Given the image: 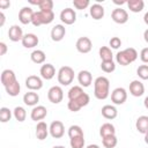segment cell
<instances>
[{"label": "cell", "mask_w": 148, "mask_h": 148, "mask_svg": "<svg viewBox=\"0 0 148 148\" xmlns=\"http://www.w3.org/2000/svg\"><path fill=\"white\" fill-rule=\"evenodd\" d=\"M110 94V81L105 76H98L94 81V95L97 99H105Z\"/></svg>", "instance_id": "cell-1"}, {"label": "cell", "mask_w": 148, "mask_h": 148, "mask_svg": "<svg viewBox=\"0 0 148 148\" xmlns=\"http://www.w3.org/2000/svg\"><path fill=\"white\" fill-rule=\"evenodd\" d=\"M136 59H138V52L133 47H127L123 51H119L116 54V61L120 66H127L134 62Z\"/></svg>", "instance_id": "cell-2"}, {"label": "cell", "mask_w": 148, "mask_h": 148, "mask_svg": "<svg viewBox=\"0 0 148 148\" xmlns=\"http://www.w3.org/2000/svg\"><path fill=\"white\" fill-rule=\"evenodd\" d=\"M53 20H54L53 10H51V12L38 10V12L34 13V17H32L31 23L35 27H39V25H43V24H50Z\"/></svg>", "instance_id": "cell-3"}, {"label": "cell", "mask_w": 148, "mask_h": 148, "mask_svg": "<svg viewBox=\"0 0 148 148\" xmlns=\"http://www.w3.org/2000/svg\"><path fill=\"white\" fill-rule=\"evenodd\" d=\"M57 77L61 86H69L74 80V69L69 66H62L59 68Z\"/></svg>", "instance_id": "cell-4"}, {"label": "cell", "mask_w": 148, "mask_h": 148, "mask_svg": "<svg viewBox=\"0 0 148 148\" xmlns=\"http://www.w3.org/2000/svg\"><path fill=\"white\" fill-rule=\"evenodd\" d=\"M90 102V97L87 92H83L80 97H77L76 99H69L68 103H67V108L69 111L72 112H77L80 111L83 106L88 105Z\"/></svg>", "instance_id": "cell-5"}, {"label": "cell", "mask_w": 148, "mask_h": 148, "mask_svg": "<svg viewBox=\"0 0 148 148\" xmlns=\"http://www.w3.org/2000/svg\"><path fill=\"white\" fill-rule=\"evenodd\" d=\"M127 99V91L123 87H118L111 92V102L116 105H121Z\"/></svg>", "instance_id": "cell-6"}, {"label": "cell", "mask_w": 148, "mask_h": 148, "mask_svg": "<svg viewBox=\"0 0 148 148\" xmlns=\"http://www.w3.org/2000/svg\"><path fill=\"white\" fill-rule=\"evenodd\" d=\"M47 98L53 104H59L64 98V90L59 86H53L47 91Z\"/></svg>", "instance_id": "cell-7"}, {"label": "cell", "mask_w": 148, "mask_h": 148, "mask_svg": "<svg viewBox=\"0 0 148 148\" xmlns=\"http://www.w3.org/2000/svg\"><path fill=\"white\" fill-rule=\"evenodd\" d=\"M49 131H50V135L54 139H60L64 136L65 134V126L62 124V121L60 120H54L51 123V125L49 126Z\"/></svg>", "instance_id": "cell-8"}, {"label": "cell", "mask_w": 148, "mask_h": 148, "mask_svg": "<svg viewBox=\"0 0 148 148\" xmlns=\"http://www.w3.org/2000/svg\"><path fill=\"white\" fill-rule=\"evenodd\" d=\"M111 18H112L113 22H116L118 24H124L128 21V13H127L126 9H124L121 7H117L112 10Z\"/></svg>", "instance_id": "cell-9"}, {"label": "cell", "mask_w": 148, "mask_h": 148, "mask_svg": "<svg viewBox=\"0 0 148 148\" xmlns=\"http://www.w3.org/2000/svg\"><path fill=\"white\" fill-rule=\"evenodd\" d=\"M25 87L30 91H36L43 88V80L37 75H29L25 79Z\"/></svg>", "instance_id": "cell-10"}, {"label": "cell", "mask_w": 148, "mask_h": 148, "mask_svg": "<svg viewBox=\"0 0 148 148\" xmlns=\"http://www.w3.org/2000/svg\"><path fill=\"white\" fill-rule=\"evenodd\" d=\"M60 20H61L62 23H65L67 25H71V24L75 23V21H76V13H75V10L69 8V7L62 9L60 12Z\"/></svg>", "instance_id": "cell-11"}, {"label": "cell", "mask_w": 148, "mask_h": 148, "mask_svg": "<svg viewBox=\"0 0 148 148\" xmlns=\"http://www.w3.org/2000/svg\"><path fill=\"white\" fill-rule=\"evenodd\" d=\"M75 47L76 50L80 52V53H89L91 51V47H92V43L90 40L89 37H80L77 40H76V44H75Z\"/></svg>", "instance_id": "cell-12"}, {"label": "cell", "mask_w": 148, "mask_h": 148, "mask_svg": "<svg viewBox=\"0 0 148 148\" xmlns=\"http://www.w3.org/2000/svg\"><path fill=\"white\" fill-rule=\"evenodd\" d=\"M47 116V110L44 105H36L30 112V118L34 121H42Z\"/></svg>", "instance_id": "cell-13"}, {"label": "cell", "mask_w": 148, "mask_h": 148, "mask_svg": "<svg viewBox=\"0 0 148 148\" xmlns=\"http://www.w3.org/2000/svg\"><path fill=\"white\" fill-rule=\"evenodd\" d=\"M34 10L31 7H22L18 12V21L22 24H29L34 17Z\"/></svg>", "instance_id": "cell-14"}, {"label": "cell", "mask_w": 148, "mask_h": 148, "mask_svg": "<svg viewBox=\"0 0 148 148\" xmlns=\"http://www.w3.org/2000/svg\"><path fill=\"white\" fill-rule=\"evenodd\" d=\"M0 81L2 83V86L6 88L10 84H13L14 82H16V75L14 73V71L12 69H3L1 72V75H0Z\"/></svg>", "instance_id": "cell-15"}, {"label": "cell", "mask_w": 148, "mask_h": 148, "mask_svg": "<svg viewBox=\"0 0 148 148\" xmlns=\"http://www.w3.org/2000/svg\"><path fill=\"white\" fill-rule=\"evenodd\" d=\"M40 77L44 80H51L56 75V68L52 64H43L39 69Z\"/></svg>", "instance_id": "cell-16"}, {"label": "cell", "mask_w": 148, "mask_h": 148, "mask_svg": "<svg viewBox=\"0 0 148 148\" xmlns=\"http://www.w3.org/2000/svg\"><path fill=\"white\" fill-rule=\"evenodd\" d=\"M145 92V86L139 80H133L130 83V94L134 97H140Z\"/></svg>", "instance_id": "cell-17"}, {"label": "cell", "mask_w": 148, "mask_h": 148, "mask_svg": "<svg viewBox=\"0 0 148 148\" xmlns=\"http://www.w3.org/2000/svg\"><path fill=\"white\" fill-rule=\"evenodd\" d=\"M66 35V28L62 24H56L51 30V38L53 42H60Z\"/></svg>", "instance_id": "cell-18"}, {"label": "cell", "mask_w": 148, "mask_h": 148, "mask_svg": "<svg viewBox=\"0 0 148 148\" xmlns=\"http://www.w3.org/2000/svg\"><path fill=\"white\" fill-rule=\"evenodd\" d=\"M77 81H79L81 87L87 88L92 83V75L89 71H86V69L80 71L77 74Z\"/></svg>", "instance_id": "cell-19"}, {"label": "cell", "mask_w": 148, "mask_h": 148, "mask_svg": "<svg viewBox=\"0 0 148 148\" xmlns=\"http://www.w3.org/2000/svg\"><path fill=\"white\" fill-rule=\"evenodd\" d=\"M36 138L38 140H45L47 138V135L50 134V131H49V126L45 121H38L37 125H36Z\"/></svg>", "instance_id": "cell-20"}, {"label": "cell", "mask_w": 148, "mask_h": 148, "mask_svg": "<svg viewBox=\"0 0 148 148\" xmlns=\"http://www.w3.org/2000/svg\"><path fill=\"white\" fill-rule=\"evenodd\" d=\"M23 31H22V28L17 24H14L12 27H9V30H8V37L12 42H18V40H22L23 38Z\"/></svg>", "instance_id": "cell-21"}, {"label": "cell", "mask_w": 148, "mask_h": 148, "mask_svg": "<svg viewBox=\"0 0 148 148\" xmlns=\"http://www.w3.org/2000/svg\"><path fill=\"white\" fill-rule=\"evenodd\" d=\"M21 43H22V45L25 49H32V47H35V46L38 45L39 39H38V37L35 34H25L23 36Z\"/></svg>", "instance_id": "cell-22"}, {"label": "cell", "mask_w": 148, "mask_h": 148, "mask_svg": "<svg viewBox=\"0 0 148 148\" xmlns=\"http://www.w3.org/2000/svg\"><path fill=\"white\" fill-rule=\"evenodd\" d=\"M102 112V116L105 118V119H109V120H112L114 119L117 116H118V110L114 105H111V104H106L102 108L101 110Z\"/></svg>", "instance_id": "cell-23"}, {"label": "cell", "mask_w": 148, "mask_h": 148, "mask_svg": "<svg viewBox=\"0 0 148 148\" xmlns=\"http://www.w3.org/2000/svg\"><path fill=\"white\" fill-rule=\"evenodd\" d=\"M89 13H90V16H91L94 20L98 21V20H101V18L104 17V13H105V12H104V7H103L102 5H99V3H94V5L90 6Z\"/></svg>", "instance_id": "cell-24"}, {"label": "cell", "mask_w": 148, "mask_h": 148, "mask_svg": "<svg viewBox=\"0 0 148 148\" xmlns=\"http://www.w3.org/2000/svg\"><path fill=\"white\" fill-rule=\"evenodd\" d=\"M23 102L28 106H36L39 102V95L35 91H28L23 95Z\"/></svg>", "instance_id": "cell-25"}, {"label": "cell", "mask_w": 148, "mask_h": 148, "mask_svg": "<svg viewBox=\"0 0 148 148\" xmlns=\"http://www.w3.org/2000/svg\"><path fill=\"white\" fill-rule=\"evenodd\" d=\"M135 127L139 133L146 134L148 132V116H140L135 121Z\"/></svg>", "instance_id": "cell-26"}, {"label": "cell", "mask_w": 148, "mask_h": 148, "mask_svg": "<svg viewBox=\"0 0 148 148\" xmlns=\"http://www.w3.org/2000/svg\"><path fill=\"white\" fill-rule=\"evenodd\" d=\"M126 5H127L128 9L133 13H140L145 7L143 0H128Z\"/></svg>", "instance_id": "cell-27"}, {"label": "cell", "mask_w": 148, "mask_h": 148, "mask_svg": "<svg viewBox=\"0 0 148 148\" xmlns=\"http://www.w3.org/2000/svg\"><path fill=\"white\" fill-rule=\"evenodd\" d=\"M30 58H31V61L37 64V65H40V64H44L45 62V59H46V56L44 53V51L42 50H34L30 54Z\"/></svg>", "instance_id": "cell-28"}, {"label": "cell", "mask_w": 148, "mask_h": 148, "mask_svg": "<svg viewBox=\"0 0 148 148\" xmlns=\"http://www.w3.org/2000/svg\"><path fill=\"white\" fill-rule=\"evenodd\" d=\"M99 135L102 138L108 135H116V128L111 123H104L99 128Z\"/></svg>", "instance_id": "cell-29"}, {"label": "cell", "mask_w": 148, "mask_h": 148, "mask_svg": "<svg viewBox=\"0 0 148 148\" xmlns=\"http://www.w3.org/2000/svg\"><path fill=\"white\" fill-rule=\"evenodd\" d=\"M98 53H99V57H101L102 61H110L113 58L111 47H109V46H102L98 50Z\"/></svg>", "instance_id": "cell-30"}, {"label": "cell", "mask_w": 148, "mask_h": 148, "mask_svg": "<svg viewBox=\"0 0 148 148\" xmlns=\"http://www.w3.org/2000/svg\"><path fill=\"white\" fill-rule=\"evenodd\" d=\"M13 116L14 118L18 121V123H22L27 118V111L23 106H16L14 110H13Z\"/></svg>", "instance_id": "cell-31"}, {"label": "cell", "mask_w": 148, "mask_h": 148, "mask_svg": "<svg viewBox=\"0 0 148 148\" xmlns=\"http://www.w3.org/2000/svg\"><path fill=\"white\" fill-rule=\"evenodd\" d=\"M118 143V139L116 135H108L102 138V145L105 148H114Z\"/></svg>", "instance_id": "cell-32"}, {"label": "cell", "mask_w": 148, "mask_h": 148, "mask_svg": "<svg viewBox=\"0 0 148 148\" xmlns=\"http://www.w3.org/2000/svg\"><path fill=\"white\" fill-rule=\"evenodd\" d=\"M83 92H84V91H83V89H82L81 86H74V87H72V88L68 90L67 96H68V99H76V98L80 97Z\"/></svg>", "instance_id": "cell-33"}, {"label": "cell", "mask_w": 148, "mask_h": 148, "mask_svg": "<svg viewBox=\"0 0 148 148\" xmlns=\"http://www.w3.org/2000/svg\"><path fill=\"white\" fill-rule=\"evenodd\" d=\"M5 89H6V92H7L9 96L15 97V96H17V95L20 94V91H21V86H20L18 81H16V82H14L13 84L6 87Z\"/></svg>", "instance_id": "cell-34"}, {"label": "cell", "mask_w": 148, "mask_h": 148, "mask_svg": "<svg viewBox=\"0 0 148 148\" xmlns=\"http://www.w3.org/2000/svg\"><path fill=\"white\" fill-rule=\"evenodd\" d=\"M69 145H71L72 148H84V145H86L84 135L69 139Z\"/></svg>", "instance_id": "cell-35"}, {"label": "cell", "mask_w": 148, "mask_h": 148, "mask_svg": "<svg viewBox=\"0 0 148 148\" xmlns=\"http://www.w3.org/2000/svg\"><path fill=\"white\" fill-rule=\"evenodd\" d=\"M82 135H84V134H83L82 128L79 125H72L68 128V136H69V139L76 138V136H82Z\"/></svg>", "instance_id": "cell-36"}, {"label": "cell", "mask_w": 148, "mask_h": 148, "mask_svg": "<svg viewBox=\"0 0 148 148\" xmlns=\"http://www.w3.org/2000/svg\"><path fill=\"white\" fill-rule=\"evenodd\" d=\"M12 116H13V113H12V111H10L8 108L2 106V108L0 109V121H1V123H7V121H9L10 118H12Z\"/></svg>", "instance_id": "cell-37"}, {"label": "cell", "mask_w": 148, "mask_h": 148, "mask_svg": "<svg viewBox=\"0 0 148 148\" xmlns=\"http://www.w3.org/2000/svg\"><path fill=\"white\" fill-rule=\"evenodd\" d=\"M101 68L104 73H112L116 69V64L113 60L110 61H102L101 62Z\"/></svg>", "instance_id": "cell-38"}, {"label": "cell", "mask_w": 148, "mask_h": 148, "mask_svg": "<svg viewBox=\"0 0 148 148\" xmlns=\"http://www.w3.org/2000/svg\"><path fill=\"white\" fill-rule=\"evenodd\" d=\"M38 7H39V10L51 12L53 9V1L52 0H39Z\"/></svg>", "instance_id": "cell-39"}, {"label": "cell", "mask_w": 148, "mask_h": 148, "mask_svg": "<svg viewBox=\"0 0 148 148\" xmlns=\"http://www.w3.org/2000/svg\"><path fill=\"white\" fill-rule=\"evenodd\" d=\"M136 74L141 80H148V65H140L136 69Z\"/></svg>", "instance_id": "cell-40"}, {"label": "cell", "mask_w": 148, "mask_h": 148, "mask_svg": "<svg viewBox=\"0 0 148 148\" xmlns=\"http://www.w3.org/2000/svg\"><path fill=\"white\" fill-rule=\"evenodd\" d=\"M90 2L89 0H74L73 1V6L79 9V10H82V9H86L87 7H89Z\"/></svg>", "instance_id": "cell-41"}, {"label": "cell", "mask_w": 148, "mask_h": 148, "mask_svg": "<svg viewBox=\"0 0 148 148\" xmlns=\"http://www.w3.org/2000/svg\"><path fill=\"white\" fill-rule=\"evenodd\" d=\"M109 45L111 46V49H119L121 46V39L119 37H112L109 40Z\"/></svg>", "instance_id": "cell-42"}, {"label": "cell", "mask_w": 148, "mask_h": 148, "mask_svg": "<svg viewBox=\"0 0 148 148\" xmlns=\"http://www.w3.org/2000/svg\"><path fill=\"white\" fill-rule=\"evenodd\" d=\"M140 59L143 64H148V47H145L140 52Z\"/></svg>", "instance_id": "cell-43"}, {"label": "cell", "mask_w": 148, "mask_h": 148, "mask_svg": "<svg viewBox=\"0 0 148 148\" xmlns=\"http://www.w3.org/2000/svg\"><path fill=\"white\" fill-rule=\"evenodd\" d=\"M7 53V45L3 42H0V56H5Z\"/></svg>", "instance_id": "cell-44"}, {"label": "cell", "mask_w": 148, "mask_h": 148, "mask_svg": "<svg viewBox=\"0 0 148 148\" xmlns=\"http://www.w3.org/2000/svg\"><path fill=\"white\" fill-rule=\"evenodd\" d=\"M8 7H10V2L9 1H7V0H1L0 1V8L1 9H6Z\"/></svg>", "instance_id": "cell-45"}, {"label": "cell", "mask_w": 148, "mask_h": 148, "mask_svg": "<svg viewBox=\"0 0 148 148\" xmlns=\"http://www.w3.org/2000/svg\"><path fill=\"white\" fill-rule=\"evenodd\" d=\"M0 20H1V21H0V27H2V25L5 24V20H6V18H5V14H3L2 12L0 13Z\"/></svg>", "instance_id": "cell-46"}, {"label": "cell", "mask_w": 148, "mask_h": 148, "mask_svg": "<svg viewBox=\"0 0 148 148\" xmlns=\"http://www.w3.org/2000/svg\"><path fill=\"white\" fill-rule=\"evenodd\" d=\"M143 39L146 40V43H148V29H146L143 32Z\"/></svg>", "instance_id": "cell-47"}, {"label": "cell", "mask_w": 148, "mask_h": 148, "mask_svg": "<svg viewBox=\"0 0 148 148\" xmlns=\"http://www.w3.org/2000/svg\"><path fill=\"white\" fill-rule=\"evenodd\" d=\"M143 22H145V23L148 25V12H147V13L143 15Z\"/></svg>", "instance_id": "cell-48"}, {"label": "cell", "mask_w": 148, "mask_h": 148, "mask_svg": "<svg viewBox=\"0 0 148 148\" xmlns=\"http://www.w3.org/2000/svg\"><path fill=\"white\" fill-rule=\"evenodd\" d=\"M116 5H124V3H127V1H117V0H114L113 1Z\"/></svg>", "instance_id": "cell-49"}, {"label": "cell", "mask_w": 148, "mask_h": 148, "mask_svg": "<svg viewBox=\"0 0 148 148\" xmlns=\"http://www.w3.org/2000/svg\"><path fill=\"white\" fill-rule=\"evenodd\" d=\"M143 104H145V108H146V109H148V96L145 98V101H143Z\"/></svg>", "instance_id": "cell-50"}, {"label": "cell", "mask_w": 148, "mask_h": 148, "mask_svg": "<svg viewBox=\"0 0 148 148\" xmlns=\"http://www.w3.org/2000/svg\"><path fill=\"white\" fill-rule=\"evenodd\" d=\"M86 148H99L98 145H88Z\"/></svg>", "instance_id": "cell-51"}, {"label": "cell", "mask_w": 148, "mask_h": 148, "mask_svg": "<svg viewBox=\"0 0 148 148\" xmlns=\"http://www.w3.org/2000/svg\"><path fill=\"white\" fill-rule=\"evenodd\" d=\"M145 142H146V143L148 145V132H147V133L145 134Z\"/></svg>", "instance_id": "cell-52"}, {"label": "cell", "mask_w": 148, "mask_h": 148, "mask_svg": "<svg viewBox=\"0 0 148 148\" xmlns=\"http://www.w3.org/2000/svg\"><path fill=\"white\" fill-rule=\"evenodd\" d=\"M52 148H66L65 146H54V147H52Z\"/></svg>", "instance_id": "cell-53"}]
</instances>
